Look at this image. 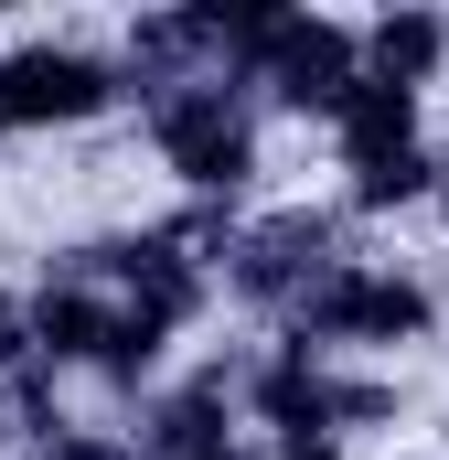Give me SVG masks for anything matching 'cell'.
Returning <instances> with one entry per match:
<instances>
[{"label": "cell", "mask_w": 449, "mask_h": 460, "mask_svg": "<svg viewBox=\"0 0 449 460\" xmlns=\"http://www.w3.org/2000/svg\"><path fill=\"white\" fill-rule=\"evenodd\" d=\"M139 118H150L161 172L193 204H235L257 182V86L246 75H204V86H182V97H161V108H139Z\"/></svg>", "instance_id": "cell-1"}, {"label": "cell", "mask_w": 449, "mask_h": 460, "mask_svg": "<svg viewBox=\"0 0 449 460\" xmlns=\"http://www.w3.org/2000/svg\"><path fill=\"white\" fill-rule=\"evenodd\" d=\"M428 322H439L428 279L374 268V257H342L332 279L311 289V311H300L278 343H300V353H321V364H342V353H407V343H428Z\"/></svg>", "instance_id": "cell-2"}, {"label": "cell", "mask_w": 449, "mask_h": 460, "mask_svg": "<svg viewBox=\"0 0 449 460\" xmlns=\"http://www.w3.org/2000/svg\"><path fill=\"white\" fill-rule=\"evenodd\" d=\"M332 268H342V215L332 204H278V215H246L235 257H224V300H246L289 332Z\"/></svg>", "instance_id": "cell-3"}, {"label": "cell", "mask_w": 449, "mask_h": 460, "mask_svg": "<svg viewBox=\"0 0 449 460\" xmlns=\"http://www.w3.org/2000/svg\"><path fill=\"white\" fill-rule=\"evenodd\" d=\"M246 86L257 108H289V118H321L332 128L342 97L364 86V22H332V11H278L268 43L246 54Z\"/></svg>", "instance_id": "cell-4"}, {"label": "cell", "mask_w": 449, "mask_h": 460, "mask_svg": "<svg viewBox=\"0 0 449 460\" xmlns=\"http://www.w3.org/2000/svg\"><path fill=\"white\" fill-rule=\"evenodd\" d=\"M108 108H128V75H118V54H97V43H54V32H32V43L0 54V139L86 128V118H108Z\"/></svg>", "instance_id": "cell-5"}, {"label": "cell", "mask_w": 449, "mask_h": 460, "mask_svg": "<svg viewBox=\"0 0 449 460\" xmlns=\"http://www.w3.org/2000/svg\"><path fill=\"white\" fill-rule=\"evenodd\" d=\"M235 407H246V375H224V364H204V375H182V385H161L150 407H139V450L150 460H204L235 439Z\"/></svg>", "instance_id": "cell-6"}, {"label": "cell", "mask_w": 449, "mask_h": 460, "mask_svg": "<svg viewBox=\"0 0 449 460\" xmlns=\"http://www.w3.org/2000/svg\"><path fill=\"white\" fill-rule=\"evenodd\" d=\"M332 150L342 172H364V161H396V150H428V97L418 86H385V75H364L332 118Z\"/></svg>", "instance_id": "cell-7"}, {"label": "cell", "mask_w": 449, "mask_h": 460, "mask_svg": "<svg viewBox=\"0 0 449 460\" xmlns=\"http://www.w3.org/2000/svg\"><path fill=\"white\" fill-rule=\"evenodd\" d=\"M364 75H385V86H439L449 75V11H418V0H396V11H374L364 22Z\"/></svg>", "instance_id": "cell-8"}, {"label": "cell", "mask_w": 449, "mask_h": 460, "mask_svg": "<svg viewBox=\"0 0 449 460\" xmlns=\"http://www.w3.org/2000/svg\"><path fill=\"white\" fill-rule=\"evenodd\" d=\"M439 182H449L439 150H396V161L342 172V204H353V215H418V204H439Z\"/></svg>", "instance_id": "cell-9"}, {"label": "cell", "mask_w": 449, "mask_h": 460, "mask_svg": "<svg viewBox=\"0 0 449 460\" xmlns=\"http://www.w3.org/2000/svg\"><path fill=\"white\" fill-rule=\"evenodd\" d=\"M396 407H407L396 375H342V364H332V418H342V439H353V429H385Z\"/></svg>", "instance_id": "cell-10"}, {"label": "cell", "mask_w": 449, "mask_h": 460, "mask_svg": "<svg viewBox=\"0 0 449 460\" xmlns=\"http://www.w3.org/2000/svg\"><path fill=\"white\" fill-rule=\"evenodd\" d=\"M268 460H342V429H300V439H268Z\"/></svg>", "instance_id": "cell-11"}, {"label": "cell", "mask_w": 449, "mask_h": 460, "mask_svg": "<svg viewBox=\"0 0 449 460\" xmlns=\"http://www.w3.org/2000/svg\"><path fill=\"white\" fill-rule=\"evenodd\" d=\"M204 460H268V450H257V439H224V450H204Z\"/></svg>", "instance_id": "cell-12"}, {"label": "cell", "mask_w": 449, "mask_h": 460, "mask_svg": "<svg viewBox=\"0 0 449 460\" xmlns=\"http://www.w3.org/2000/svg\"><path fill=\"white\" fill-rule=\"evenodd\" d=\"M428 215H439V235H449V182H439V204H428Z\"/></svg>", "instance_id": "cell-13"}, {"label": "cell", "mask_w": 449, "mask_h": 460, "mask_svg": "<svg viewBox=\"0 0 449 460\" xmlns=\"http://www.w3.org/2000/svg\"><path fill=\"white\" fill-rule=\"evenodd\" d=\"M11 311H22V300H11V289H0V322H11Z\"/></svg>", "instance_id": "cell-14"}]
</instances>
